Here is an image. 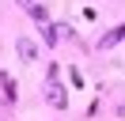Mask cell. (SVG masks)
Segmentation results:
<instances>
[{"instance_id": "cell-1", "label": "cell", "mask_w": 125, "mask_h": 121, "mask_svg": "<svg viewBox=\"0 0 125 121\" xmlns=\"http://www.w3.org/2000/svg\"><path fill=\"white\" fill-rule=\"evenodd\" d=\"M49 102H53V106H61V110L68 106V95H64V87L57 83V68H49Z\"/></svg>"}, {"instance_id": "cell-6", "label": "cell", "mask_w": 125, "mask_h": 121, "mask_svg": "<svg viewBox=\"0 0 125 121\" xmlns=\"http://www.w3.org/2000/svg\"><path fill=\"white\" fill-rule=\"evenodd\" d=\"M19 4H23V8H27V11H31V8H34V4H31V0H19Z\"/></svg>"}, {"instance_id": "cell-3", "label": "cell", "mask_w": 125, "mask_h": 121, "mask_svg": "<svg viewBox=\"0 0 125 121\" xmlns=\"http://www.w3.org/2000/svg\"><path fill=\"white\" fill-rule=\"evenodd\" d=\"M0 87H4V98H8V102H15L19 91H15V80H11L8 72H0Z\"/></svg>"}, {"instance_id": "cell-2", "label": "cell", "mask_w": 125, "mask_h": 121, "mask_svg": "<svg viewBox=\"0 0 125 121\" xmlns=\"http://www.w3.org/2000/svg\"><path fill=\"white\" fill-rule=\"evenodd\" d=\"M15 49H19V57H23L27 64H31V60H38V45H34L31 38H19V42H15Z\"/></svg>"}, {"instance_id": "cell-5", "label": "cell", "mask_w": 125, "mask_h": 121, "mask_svg": "<svg viewBox=\"0 0 125 121\" xmlns=\"http://www.w3.org/2000/svg\"><path fill=\"white\" fill-rule=\"evenodd\" d=\"M46 45H57V27H46Z\"/></svg>"}, {"instance_id": "cell-4", "label": "cell", "mask_w": 125, "mask_h": 121, "mask_svg": "<svg viewBox=\"0 0 125 121\" xmlns=\"http://www.w3.org/2000/svg\"><path fill=\"white\" fill-rule=\"evenodd\" d=\"M117 38H125V27H114V34H106V38H102V45H114Z\"/></svg>"}]
</instances>
